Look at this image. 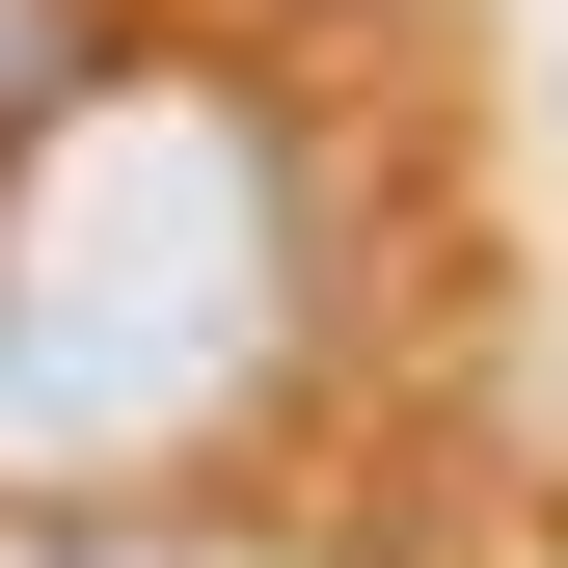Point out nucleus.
Listing matches in <instances>:
<instances>
[{"label": "nucleus", "mask_w": 568, "mask_h": 568, "mask_svg": "<svg viewBox=\"0 0 568 568\" xmlns=\"http://www.w3.org/2000/svg\"><path fill=\"white\" fill-rule=\"evenodd\" d=\"M271 352V163H244V109H190V82H54V135L0 163V434L28 460H135V434H190Z\"/></svg>", "instance_id": "obj_1"}, {"label": "nucleus", "mask_w": 568, "mask_h": 568, "mask_svg": "<svg viewBox=\"0 0 568 568\" xmlns=\"http://www.w3.org/2000/svg\"><path fill=\"white\" fill-rule=\"evenodd\" d=\"M54 82H82V28H54V0H0V163L54 135Z\"/></svg>", "instance_id": "obj_2"}, {"label": "nucleus", "mask_w": 568, "mask_h": 568, "mask_svg": "<svg viewBox=\"0 0 568 568\" xmlns=\"http://www.w3.org/2000/svg\"><path fill=\"white\" fill-rule=\"evenodd\" d=\"M0 568H217V541H0Z\"/></svg>", "instance_id": "obj_3"}]
</instances>
